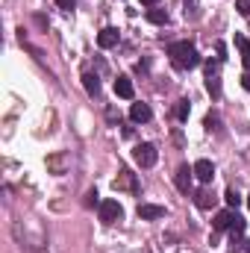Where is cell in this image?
<instances>
[{
	"instance_id": "6da1fadb",
	"label": "cell",
	"mask_w": 250,
	"mask_h": 253,
	"mask_svg": "<svg viewBox=\"0 0 250 253\" xmlns=\"http://www.w3.org/2000/svg\"><path fill=\"white\" fill-rule=\"evenodd\" d=\"M168 56H171L174 68H180V71H191V68L200 65V53H197V47L191 42H174L168 47Z\"/></svg>"
},
{
	"instance_id": "7a4b0ae2",
	"label": "cell",
	"mask_w": 250,
	"mask_h": 253,
	"mask_svg": "<svg viewBox=\"0 0 250 253\" xmlns=\"http://www.w3.org/2000/svg\"><path fill=\"white\" fill-rule=\"evenodd\" d=\"M132 159L141 165V168H153L156 165V159H159V150L153 147V144H135V150H132Z\"/></svg>"
},
{
	"instance_id": "3957f363",
	"label": "cell",
	"mask_w": 250,
	"mask_h": 253,
	"mask_svg": "<svg viewBox=\"0 0 250 253\" xmlns=\"http://www.w3.org/2000/svg\"><path fill=\"white\" fill-rule=\"evenodd\" d=\"M121 215H124V209H121L118 200H103V203H100V221H103V224H115Z\"/></svg>"
},
{
	"instance_id": "277c9868",
	"label": "cell",
	"mask_w": 250,
	"mask_h": 253,
	"mask_svg": "<svg viewBox=\"0 0 250 253\" xmlns=\"http://www.w3.org/2000/svg\"><path fill=\"white\" fill-rule=\"evenodd\" d=\"M191 168H194V177H197V180H200L203 186H209V183L215 180V165H212L209 159H197V162H194Z\"/></svg>"
},
{
	"instance_id": "5b68a950",
	"label": "cell",
	"mask_w": 250,
	"mask_h": 253,
	"mask_svg": "<svg viewBox=\"0 0 250 253\" xmlns=\"http://www.w3.org/2000/svg\"><path fill=\"white\" fill-rule=\"evenodd\" d=\"M236 221H239L236 209H224V212H218V215H215L212 227H215L218 233H224V230H233V224H236Z\"/></svg>"
},
{
	"instance_id": "8992f818",
	"label": "cell",
	"mask_w": 250,
	"mask_h": 253,
	"mask_svg": "<svg viewBox=\"0 0 250 253\" xmlns=\"http://www.w3.org/2000/svg\"><path fill=\"white\" fill-rule=\"evenodd\" d=\"M138 218H141V221L165 218V206H156V203H138Z\"/></svg>"
},
{
	"instance_id": "52a82bcc",
	"label": "cell",
	"mask_w": 250,
	"mask_h": 253,
	"mask_svg": "<svg viewBox=\"0 0 250 253\" xmlns=\"http://www.w3.org/2000/svg\"><path fill=\"white\" fill-rule=\"evenodd\" d=\"M191 177H194V168H188V165H180L177 168L174 183H177V189L183 191V194H188V189H191Z\"/></svg>"
},
{
	"instance_id": "ba28073f",
	"label": "cell",
	"mask_w": 250,
	"mask_h": 253,
	"mask_svg": "<svg viewBox=\"0 0 250 253\" xmlns=\"http://www.w3.org/2000/svg\"><path fill=\"white\" fill-rule=\"evenodd\" d=\"M129 118H132L135 124H147V121L153 118V112H150L147 103H132V106H129Z\"/></svg>"
},
{
	"instance_id": "9c48e42d",
	"label": "cell",
	"mask_w": 250,
	"mask_h": 253,
	"mask_svg": "<svg viewBox=\"0 0 250 253\" xmlns=\"http://www.w3.org/2000/svg\"><path fill=\"white\" fill-rule=\"evenodd\" d=\"M118 39H121V36H118V30H115V27H106V30H100L97 44H100L103 50H109V47H115V44H118Z\"/></svg>"
},
{
	"instance_id": "30bf717a",
	"label": "cell",
	"mask_w": 250,
	"mask_h": 253,
	"mask_svg": "<svg viewBox=\"0 0 250 253\" xmlns=\"http://www.w3.org/2000/svg\"><path fill=\"white\" fill-rule=\"evenodd\" d=\"M83 85H85V91H88L91 97H97V94H100V77H97V74L85 71V74H83Z\"/></svg>"
},
{
	"instance_id": "8fae6325",
	"label": "cell",
	"mask_w": 250,
	"mask_h": 253,
	"mask_svg": "<svg viewBox=\"0 0 250 253\" xmlns=\"http://www.w3.org/2000/svg\"><path fill=\"white\" fill-rule=\"evenodd\" d=\"M115 94H118V97H124V100H129V97L135 94V91H132V80H129V77H118V80H115Z\"/></svg>"
},
{
	"instance_id": "7c38bea8",
	"label": "cell",
	"mask_w": 250,
	"mask_h": 253,
	"mask_svg": "<svg viewBox=\"0 0 250 253\" xmlns=\"http://www.w3.org/2000/svg\"><path fill=\"white\" fill-rule=\"evenodd\" d=\"M215 200H218V197H215L209 189H200L197 194H194V203H197L200 209H212V206H215Z\"/></svg>"
},
{
	"instance_id": "4fadbf2b",
	"label": "cell",
	"mask_w": 250,
	"mask_h": 253,
	"mask_svg": "<svg viewBox=\"0 0 250 253\" xmlns=\"http://www.w3.org/2000/svg\"><path fill=\"white\" fill-rule=\"evenodd\" d=\"M112 189H115V191H121V189H132V191H135V180H132V174H129L126 168L118 174V180L112 183Z\"/></svg>"
},
{
	"instance_id": "5bb4252c",
	"label": "cell",
	"mask_w": 250,
	"mask_h": 253,
	"mask_svg": "<svg viewBox=\"0 0 250 253\" xmlns=\"http://www.w3.org/2000/svg\"><path fill=\"white\" fill-rule=\"evenodd\" d=\"M236 47L242 50V62H245V68L250 71V42L245 36H236Z\"/></svg>"
},
{
	"instance_id": "9a60e30c",
	"label": "cell",
	"mask_w": 250,
	"mask_h": 253,
	"mask_svg": "<svg viewBox=\"0 0 250 253\" xmlns=\"http://www.w3.org/2000/svg\"><path fill=\"white\" fill-rule=\"evenodd\" d=\"M206 88L212 97H221V77L218 74H206Z\"/></svg>"
},
{
	"instance_id": "2e32d148",
	"label": "cell",
	"mask_w": 250,
	"mask_h": 253,
	"mask_svg": "<svg viewBox=\"0 0 250 253\" xmlns=\"http://www.w3.org/2000/svg\"><path fill=\"white\" fill-rule=\"evenodd\" d=\"M147 21L162 27V24H168V12L165 9H147Z\"/></svg>"
},
{
	"instance_id": "e0dca14e",
	"label": "cell",
	"mask_w": 250,
	"mask_h": 253,
	"mask_svg": "<svg viewBox=\"0 0 250 253\" xmlns=\"http://www.w3.org/2000/svg\"><path fill=\"white\" fill-rule=\"evenodd\" d=\"M224 200H227V206H230V209H239V203H242V194H239L236 189H227Z\"/></svg>"
},
{
	"instance_id": "ac0fdd59",
	"label": "cell",
	"mask_w": 250,
	"mask_h": 253,
	"mask_svg": "<svg viewBox=\"0 0 250 253\" xmlns=\"http://www.w3.org/2000/svg\"><path fill=\"white\" fill-rule=\"evenodd\" d=\"M188 112H191L188 100H180V106H177V118H180V121H188Z\"/></svg>"
},
{
	"instance_id": "d6986e66",
	"label": "cell",
	"mask_w": 250,
	"mask_h": 253,
	"mask_svg": "<svg viewBox=\"0 0 250 253\" xmlns=\"http://www.w3.org/2000/svg\"><path fill=\"white\" fill-rule=\"evenodd\" d=\"M236 9H239V15L250 18V0H236Z\"/></svg>"
},
{
	"instance_id": "ffe728a7",
	"label": "cell",
	"mask_w": 250,
	"mask_h": 253,
	"mask_svg": "<svg viewBox=\"0 0 250 253\" xmlns=\"http://www.w3.org/2000/svg\"><path fill=\"white\" fill-rule=\"evenodd\" d=\"M56 6H59V9H65V12H71V9L77 6V0H56Z\"/></svg>"
},
{
	"instance_id": "44dd1931",
	"label": "cell",
	"mask_w": 250,
	"mask_h": 253,
	"mask_svg": "<svg viewBox=\"0 0 250 253\" xmlns=\"http://www.w3.org/2000/svg\"><path fill=\"white\" fill-rule=\"evenodd\" d=\"M218 115H206V129H218Z\"/></svg>"
},
{
	"instance_id": "7402d4cb",
	"label": "cell",
	"mask_w": 250,
	"mask_h": 253,
	"mask_svg": "<svg viewBox=\"0 0 250 253\" xmlns=\"http://www.w3.org/2000/svg\"><path fill=\"white\" fill-rule=\"evenodd\" d=\"M94 203H97V191L91 189L88 194H85V206H94Z\"/></svg>"
},
{
	"instance_id": "603a6c76",
	"label": "cell",
	"mask_w": 250,
	"mask_h": 253,
	"mask_svg": "<svg viewBox=\"0 0 250 253\" xmlns=\"http://www.w3.org/2000/svg\"><path fill=\"white\" fill-rule=\"evenodd\" d=\"M242 85H245V88L250 91V74H245V77H242Z\"/></svg>"
},
{
	"instance_id": "cb8c5ba5",
	"label": "cell",
	"mask_w": 250,
	"mask_h": 253,
	"mask_svg": "<svg viewBox=\"0 0 250 253\" xmlns=\"http://www.w3.org/2000/svg\"><path fill=\"white\" fill-rule=\"evenodd\" d=\"M141 3H144V6H156L159 0H141Z\"/></svg>"
},
{
	"instance_id": "d4e9b609",
	"label": "cell",
	"mask_w": 250,
	"mask_h": 253,
	"mask_svg": "<svg viewBox=\"0 0 250 253\" xmlns=\"http://www.w3.org/2000/svg\"><path fill=\"white\" fill-rule=\"evenodd\" d=\"M245 253H250V239H248V242H245Z\"/></svg>"
},
{
	"instance_id": "484cf974",
	"label": "cell",
	"mask_w": 250,
	"mask_h": 253,
	"mask_svg": "<svg viewBox=\"0 0 250 253\" xmlns=\"http://www.w3.org/2000/svg\"><path fill=\"white\" fill-rule=\"evenodd\" d=\"M248 206H250V194H248Z\"/></svg>"
}]
</instances>
